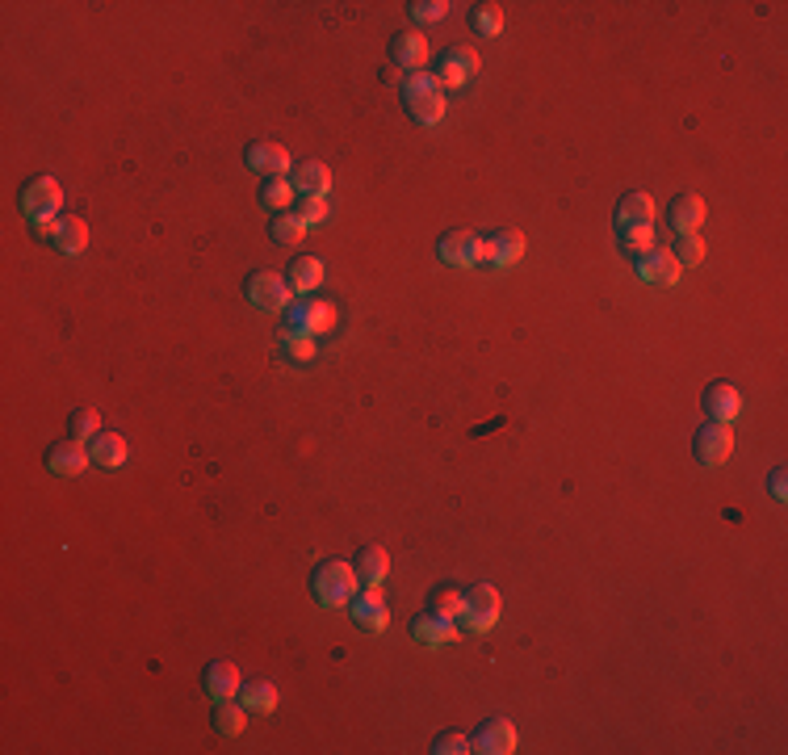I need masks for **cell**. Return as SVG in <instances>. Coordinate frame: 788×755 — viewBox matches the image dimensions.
<instances>
[{
    "instance_id": "cell-37",
    "label": "cell",
    "mask_w": 788,
    "mask_h": 755,
    "mask_svg": "<svg viewBox=\"0 0 788 755\" xmlns=\"http://www.w3.org/2000/svg\"><path fill=\"white\" fill-rule=\"evenodd\" d=\"M294 214L302 219V227H315V223H323V219H327V198H302Z\"/></svg>"
},
{
    "instance_id": "cell-36",
    "label": "cell",
    "mask_w": 788,
    "mask_h": 755,
    "mask_svg": "<svg viewBox=\"0 0 788 755\" xmlns=\"http://www.w3.org/2000/svg\"><path fill=\"white\" fill-rule=\"evenodd\" d=\"M432 751L436 755H466V751H474V743H470V735H462V730H445V735H436Z\"/></svg>"
},
{
    "instance_id": "cell-16",
    "label": "cell",
    "mask_w": 788,
    "mask_h": 755,
    "mask_svg": "<svg viewBox=\"0 0 788 755\" xmlns=\"http://www.w3.org/2000/svg\"><path fill=\"white\" fill-rule=\"evenodd\" d=\"M348 609H353V621L361 625V630H369V634H378V630H386V600H382V592L378 588H361L353 600H348Z\"/></svg>"
},
{
    "instance_id": "cell-21",
    "label": "cell",
    "mask_w": 788,
    "mask_h": 755,
    "mask_svg": "<svg viewBox=\"0 0 788 755\" xmlns=\"http://www.w3.org/2000/svg\"><path fill=\"white\" fill-rule=\"evenodd\" d=\"M290 172H294L290 185L302 193V198H323L327 185H332V172H327L323 160H298Z\"/></svg>"
},
{
    "instance_id": "cell-18",
    "label": "cell",
    "mask_w": 788,
    "mask_h": 755,
    "mask_svg": "<svg viewBox=\"0 0 788 755\" xmlns=\"http://www.w3.org/2000/svg\"><path fill=\"white\" fill-rule=\"evenodd\" d=\"M667 223L680 235H700V223H705V198L700 193H680L667 206Z\"/></svg>"
},
{
    "instance_id": "cell-33",
    "label": "cell",
    "mask_w": 788,
    "mask_h": 755,
    "mask_svg": "<svg viewBox=\"0 0 788 755\" xmlns=\"http://www.w3.org/2000/svg\"><path fill=\"white\" fill-rule=\"evenodd\" d=\"M260 202H265L269 210H286L294 202V185L290 177H269L265 185H260Z\"/></svg>"
},
{
    "instance_id": "cell-39",
    "label": "cell",
    "mask_w": 788,
    "mask_h": 755,
    "mask_svg": "<svg viewBox=\"0 0 788 755\" xmlns=\"http://www.w3.org/2000/svg\"><path fill=\"white\" fill-rule=\"evenodd\" d=\"M445 0H415V5H407V13L415 17V21H441L445 17Z\"/></svg>"
},
{
    "instance_id": "cell-25",
    "label": "cell",
    "mask_w": 788,
    "mask_h": 755,
    "mask_svg": "<svg viewBox=\"0 0 788 755\" xmlns=\"http://www.w3.org/2000/svg\"><path fill=\"white\" fill-rule=\"evenodd\" d=\"M642 223H654L650 193H625L617 202V227H642Z\"/></svg>"
},
{
    "instance_id": "cell-15",
    "label": "cell",
    "mask_w": 788,
    "mask_h": 755,
    "mask_svg": "<svg viewBox=\"0 0 788 755\" xmlns=\"http://www.w3.org/2000/svg\"><path fill=\"white\" fill-rule=\"evenodd\" d=\"M705 412H709V420L713 424H734L738 420V412H742V395L734 391L730 382H709L705 386Z\"/></svg>"
},
{
    "instance_id": "cell-17",
    "label": "cell",
    "mask_w": 788,
    "mask_h": 755,
    "mask_svg": "<svg viewBox=\"0 0 788 755\" xmlns=\"http://www.w3.org/2000/svg\"><path fill=\"white\" fill-rule=\"evenodd\" d=\"M520 252H524V235L512 231V227H503V231L491 235V240H483V256H478V261L503 269V265H516Z\"/></svg>"
},
{
    "instance_id": "cell-38",
    "label": "cell",
    "mask_w": 788,
    "mask_h": 755,
    "mask_svg": "<svg viewBox=\"0 0 788 755\" xmlns=\"http://www.w3.org/2000/svg\"><path fill=\"white\" fill-rule=\"evenodd\" d=\"M286 357H294V361H311V357H315L311 336H306V332H286Z\"/></svg>"
},
{
    "instance_id": "cell-22",
    "label": "cell",
    "mask_w": 788,
    "mask_h": 755,
    "mask_svg": "<svg viewBox=\"0 0 788 755\" xmlns=\"http://www.w3.org/2000/svg\"><path fill=\"white\" fill-rule=\"evenodd\" d=\"M89 244V223L80 214H59L55 219V235H51V248H59L63 256H76Z\"/></svg>"
},
{
    "instance_id": "cell-20",
    "label": "cell",
    "mask_w": 788,
    "mask_h": 755,
    "mask_svg": "<svg viewBox=\"0 0 788 755\" xmlns=\"http://www.w3.org/2000/svg\"><path fill=\"white\" fill-rule=\"evenodd\" d=\"M390 59H394V68H411V72H420V63L428 59V38L424 34H415V30H403V34H394L390 38Z\"/></svg>"
},
{
    "instance_id": "cell-27",
    "label": "cell",
    "mask_w": 788,
    "mask_h": 755,
    "mask_svg": "<svg viewBox=\"0 0 788 755\" xmlns=\"http://www.w3.org/2000/svg\"><path fill=\"white\" fill-rule=\"evenodd\" d=\"M89 445H93V449H89V453H93V462H97V466H105V470H114V466H122V462H126V441H122L118 433H97Z\"/></svg>"
},
{
    "instance_id": "cell-23",
    "label": "cell",
    "mask_w": 788,
    "mask_h": 755,
    "mask_svg": "<svg viewBox=\"0 0 788 755\" xmlns=\"http://www.w3.org/2000/svg\"><path fill=\"white\" fill-rule=\"evenodd\" d=\"M353 571H357V584L361 588H382V579L390 571V554L382 546H361Z\"/></svg>"
},
{
    "instance_id": "cell-34",
    "label": "cell",
    "mask_w": 788,
    "mask_h": 755,
    "mask_svg": "<svg viewBox=\"0 0 788 755\" xmlns=\"http://www.w3.org/2000/svg\"><path fill=\"white\" fill-rule=\"evenodd\" d=\"M621 244H625V252H629V256H646V252L654 248V231H650V223H642V227H621Z\"/></svg>"
},
{
    "instance_id": "cell-24",
    "label": "cell",
    "mask_w": 788,
    "mask_h": 755,
    "mask_svg": "<svg viewBox=\"0 0 788 755\" xmlns=\"http://www.w3.org/2000/svg\"><path fill=\"white\" fill-rule=\"evenodd\" d=\"M286 282H290L294 294H311L323 282V261H319V256H294Z\"/></svg>"
},
{
    "instance_id": "cell-4",
    "label": "cell",
    "mask_w": 788,
    "mask_h": 755,
    "mask_svg": "<svg viewBox=\"0 0 788 755\" xmlns=\"http://www.w3.org/2000/svg\"><path fill=\"white\" fill-rule=\"evenodd\" d=\"M499 609H503L499 592H495L491 584H474V588H466V604H462V625H466V630H474V634H487L491 625L499 621Z\"/></svg>"
},
{
    "instance_id": "cell-3",
    "label": "cell",
    "mask_w": 788,
    "mask_h": 755,
    "mask_svg": "<svg viewBox=\"0 0 788 755\" xmlns=\"http://www.w3.org/2000/svg\"><path fill=\"white\" fill-rule=\"evenodd\" d=\"M21 214H26L30 223H47V219H59V210H63V189H59V181L55 177H34L30 185H21Z\"/></svg>"
},
{
    "instance_id": "cell-40",
    "label": "cell",
    "mask_w": 788,
    "mask_h": 755,
    "mask_svg": "<svg viewBox=\"0 0 788 755\" xmlns=\"http://www.w3.org/2000/svg\"><path fill=\"white\" fill-rule=\"evenodd\" d=\"M768 487H772L776 500H784V495H788V470H784V466H776V470L768 474Z\"/></svg>"
},
{
    "instance_id": "cell-26",
    "label": "cell",
    "mask_w": 788,
    "mask_h": 755,
    "mask_svg": "<svg viewBox=\"0 0 788 755\" xmlns=\"http://www.w3.org/2000/svg\"><path fill=\"white\" fill-rule=\"evenodd\" d=\"M239 701H244L248 714H273V709H277V688L269 680H252V684L239 688Z\"/></svg>"
},
{
    "instance_id": "cell-6",
    "label": "cell",
    "mask_w": 788,
    "mask_h": 755,
    "mask_svg": "<svg viewBox=\"0 0 788 755\" xmlns=\"http://www.w3.org/2000/svg\"><path fill=\"white\" fill-rule=\"evenodd\" d=\"M692 453H696L700 466H721V462H730V453H734V433H730V424H713V420H709L705 428H696Z\"/></svg>"
},
{
    "instance_id": "cell-35",
    "label": "cell",
    "mask_w": 788,
    "mask_h": 755,
    "mask_svg": "<svg viewBox=\"0 0 788 755\" xmlns=\"http://www.w3.org/2000/svg\"><path fill=\"white\" fill-rule=\"evenodd\" d=\"M671 252H675V261H680V269L684 265H700V261H705V240H700V235H680V244H675Z\"/></svg>"
},
{
    "instance_id": "cell-5",
    "label": "cell",
    "mask_w": 788,
    "mask_h": 755,
    "mask_svg": "<svg viewBox=\"0 0 788 755\" xmlns=\"http://www.w3.org/2000/svg\"><path fill=\"white\" fill-rule=\"evenodd\" d=\"M432 76L441 80V89H462V84H470L478 76V51L474 47H449V51H441Z\"/></svg>"
},
{
    "instance_id": "cell-1",
    "label": "cell",
    "mask_w": 788,
    "mask_h": 755,
    "mask_svg": "<svg viewBox=\"0 0 788 755\" xmlns=\"http://www.w3.org/2000/svg\"><path fill=\"white\" fill-rule=\"evenodd\" d=\"M403 105L420 126H436L445 118V89L432 72H411L403 80Z\"/></svg>"
},
{
    "instance_id": "cell-11",
    "label": "cell",
    "mask_w": 788,
    "mask_h": 755,
    "mask_svg": "<svg viewBox=\"0 0 788 755\" xmlns=\"http://www.w3.org/2000/svg\"><path fill=\"white\" fill-rule=\"evenodd\" d=\"M202 688H206L214 701H231V697H239L244 680H239V667L231 659H210L202 667Z\"/></svg>"
},
{
    "instance_id": "cell-9",
    "label": "cell",
    "mask_w": 788,
    "mask_h": 755,
    "mask_svg": "<svg viewBox=\"0 0 788 755\" xmlns=\"http://www.w3.org/2000/svg\"><path fill=\"white\" fill-rule=\"evenodd\" d=\"M244 164L252 168V172H260V177H290V151L281 147V143H248V151H244Z\"/></svg>"
},
{
    "instance_id": "cell-32",
    "label": "cell",
    "mask_w": 788,
    "mask_h": 755,
    "mask_svg": "<svg viewBox=\"0 0 788 755\" xmlns=\"http://www.w3.org/2000/svg\"><path fill=\"white\" fill-rule=\"evenodd\" d=\"M470 30L483 34V38H495L503 30V9L499 5H474L470 9Z\"/></svg>"
},
{
    "instance_id": "cell-31",
    "label": "cell",
    "mask_w": 788,
    "mask_h": 755,
    "mask_svg": "<svg viewBox=\"0 0 788 755\" xmlns=\"http://www.w3.org/2000/svg\"><path fill=\"white\" fill-rule=\"evenodd\" d=\"M97 428H101V412H97V407H76V412L68 416V437H76V441H93Z\"/></svg>"
},
{
    "instance_id": "cell-12",
    "label": "cell",
    "mask_w": 788,
    "mask_h": 755,
    "mask_svg": "<svg viewBox=\"0 0 788 755\" xmlns=\"http://www.w3.org/2000/svg\"><path fill=\"white\" fill-rule=\"evenodd\" d=\"M336 323V307L332 302H319V298H302V302H294V311H290V332H327Z\"/></svg>"
},
{
    "instance_id": "cell-8",
    "label": "cell",
    "mask_w": 788,
    "mask_h": 755,
    "mask_svg": "<svg viewBox=\"0 0 788 755\" xmlns=\"http://www.w3.org/2000/svg\"><path fill=\"white\" fill-rule=\"evenodd\" d=\"M436 252H441V261L453 265V269H470L478 265V256H483V240H478L474 231L457 227V231H445L441 240H436Z\"/></svg>"
},
{
    "instance_id": "cell-7",
    "label": "cell",
    "mask_w": 788,
    "mask_h": 755,
    "mask_svg": "<svg viewBox=\"0 0 788 755\" xmlns=\"http://www.w3.org/2000/svg\"><path fill=\"white\" fill-rule=\"evenodd\" d=\"M290 282L286 277H277V273H269V269H260V273H252L248 277V302L256 311H286L290 307Z\"/></svg>"
},
{
    "instance_id": "cell-13",
    "label": "cell",
    "mask_w": 788,
    "mask_h": 755,
    "mask_svg": "<svg viewBox=\"0 0 788 755\" xmlns=\"http://www.w3.org/2000/svg\"><path fill=\"white\" fill-rule=\"evenodd\" d=\"M474 751H483V755H512L516 751V730H512V722L508 718H487L483 726L474 730Z\"/></svg>"
},
{
    "instance_id": "cell-19",
    "label": "cell",
    "mask_w": 788,
    "mask_h": 755,
    "mask_svg": "<svg viewBox=\"0 0 788 755\" xmlns=\"http://www.w3.org/2000/svg\"><path fill=\"white\" fill-rule=\"evenodd\" d=\"M411 638L415 642H424V646H449L453 638H457V621H449V617H436V613H415L411 617Z\"/></svg>"
},
{
    "instance_id": "cell-30",
    "label": "cell",
    "mask_w": 788,
    "mask_h": 755,
    "mask_svg": "<svg viewBox=\"0 0 788 755\" xmlns=\"http://www.w3.org/2000/svg\"><path fill=\"white\" fill-rule=\"evenodd\" d=\"M244 701L235 705V697L231 701H218V709H214V730L218 735H239V730H244Z\"/></svg>"
},
{
    "instance_id": "cell-28",
    "label": "cell",
    "mask_w": 788,
    "mask_h": 755,
    "mask_svg": "<svg viewBox=\"0 0 788 755\" xmlns=\"http://www.w3.org/2000/svg\"><path fill=\"white\" fill-rule=\"evenodd\" d=\"M462 604H466V592L462 588H436L428 596V613L449 617V621H462Z\"/></svg>"
},
{
    "instance_id": "cell-29",
    "label": "cell",
    "mask_w": 788,
    "mask_h": 755,
    "mask_svg": "<svg viewBox=\"0 0 788 755\" xmlns=\"http://www.w3.org/2000/svg\"><path fill=\"white\" fill-rule=\"evenodd\" d=\"M302 231H306V227H302V219H298L294 210H277L273 219H269V240H273V244H298Z\"/></svg>"
},
{
    "instance_id": "cell-10",
    "label": "cell",
    "mask_w": 788,
    "mask_h": 755,
    "mask_svg": "<svg viewBox=\"0 0 788 755\" xmlns=\"http://www.w3.org/2000/svg\"><path fill=\"white\" fill-rule=\"evenodd\" d=\"M93 462V453H89V445L84 441H76V437H68V441H55L51 449H47V470L51 474H59V479H72V474H80L84 466Z\"/></svg>"
},
{
    "instance_id": "cell-14",
    "label": "cell",
    "mask_w": 788,
    "mask_h": 755,
    "mask_svg": "<svg viewBox=\"0 0 788 755\" xmlns=\"http://www.w3.org/2000/svg\"><path fill=\"white\" fill-rule=\"evenodd\" d=\"M638 277L650 286H675L680 282V261H675L671 248H650L646 256H638Z\"/></svg>"
},
{
    "instance_id": "cell-2",
    "label": "cell",
    "mask_w": 788,
    "mask_h": 755,
    "mask_svg": "<svg viewBox=\"0 0 788 755\" xmlns=\"http://www.w3.org/2000/svg\"><path fill=\"white\" fill-rule=\"evenodd\" d=\"M311 592L323 609H344L348 600L357 596V571L353 563H340V558H327L311 575Z\"/></svg>"
}]
</instances>
